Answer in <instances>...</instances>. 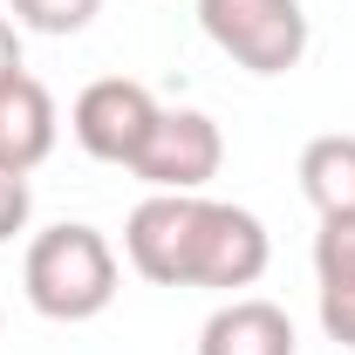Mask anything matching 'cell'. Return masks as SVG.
Returning a JSON list of instances; mask_svg holds the SVG:
<instances>
[{
    "label": "cell",
    "mask_w": 355,
    "mask_h": 355,
    "mask_svg": "<svg viewBox=\"0 0 355 355\" xmlns=\"http://www.w3.org/2000/svg\"><path fill=\"white\" fill-rule=\"evenodd\" d=\"M123 253L150 287H253L273 260V239L246 205H219L198 191H150L123 219Z\"/></svg>",
    "instance_id": "obj_1"
},
{
    "label": "cell",
    "mask_w": 355,
    "mask_h": 355,
    "mask_svg": "<svg viewBox=\"0 0 355 355\" xmlns=\"http://www.w3.org/2000/svg\"><path fill=\"white\" fill-rule=\"evenodd\" d=\"M21 287H28V308L48 321H96L116 301V253L96 225H48L21 260Z\"/></svg>",
    "instance_id": "obj_2"
},
{
    "label": "cell",
    "mask_w": 355,
    "mask_h": 355,
    "mask_svg": "<svg viewBox=\"0 0 355 355\" xmlns=\"http://www.w3.org/2000/svg\"><path fill=\"white\" fill-rule=\"evenodd\" d=\"M198 28L253 76H287L308 55L301 0H198Z\"/></svg>",
    "instance_id": "obj_3"
},
{
    "label": "cell",
    "mask_w": 355,
    "mask_h": 355,
    "mask_svg": "<svg viewBox=\"0 0 355 355\" xmlns=\"http://www.w3.org/2000/svg\"><path fill=\"white\" fill-rule=\"evenodd\" d=\"M219 164H225V137L205 110H157L130 171L150 191H205L219 178Z\"/></svg>",
    "instance_id": "obj_4"
},
{
    "label": "cell",
    "mask_w": 355,
    "mask_h": 355,
    "mask_svg": "<svg viewBox=\"0 0 355 355\" xmlns=\"http://www.w3.org/2000/svg\"><path fill=\"white\" fill-rule=\"evenodd\" d=\"M157 123V96L130 76H103V83H89L76 96V110H69V130L83 144L96 164H123L130 171L137 150H144V137Z\"/></svg>",
    "instance_id": "obj_5"
},
{
    "label": "cell",
    "mask_w": 355,
    "mask_h": 355,
    "mask_svg": "<svg viewBox=\"0 0 355 355\" xmlns=\"http://www.w3.org/2000/svg\"><path fill=\"white\" fill-rule=\"evenodd\" d=\"M55 130H62V116H55V96H48V89L35 83L28 69L0 76V164L28 178L35 164H48Z\"/></svg>",
    "instance_id": "obj_6"
},
{
    "label": "cell",
    "mask_w": 355,
    "mask_h": 355,
    "mask_svg": "<svg viewBox=\"0 0 355 355\" xmlns=\"http://www.w3.org/2000/svg\"><path fill=\"white\" fill-rule=\"evenodd\" d=\"M294 321L287 308H273L260 294H239V301H225L212 308V321L198 328V355H294Z\"/></svg>",
    "instance_id": "obj_7"
},
{
    "label": "cell",
    "mask_w": 355,
    "mask_h": 355,
    "mask_svg": "<svg viewBox=\"0 0 355 355\" xmlns=\"http://www.w3.org/2000/svg\"><path fill=\"white\" fill-rule=\"evenodd\" d=\"M314 280H321V328L355 349V219H321L314 232Z\"/></svg>",
    "instance_id": "obj_8"
},
{
    "label": "cell",
    "mask_w": 355,
    "mask_h": 355,
    "mask_svg": "<svg viewBox=\"0 0 355 355\" xmlns=\"http://www.w3.org/2000/svg\"><path fill=\"white\" fill-rule=\"evenodd\" d=\"M301 191L321 219H355V137H314L301 150Z\"/></svg>",
    "instance_id": "obj_9"
},
{
    "label": "cell",
    "mask_w": 355,
    "mask_h": 355,
    "mask_svg": "<svg viewBox=\"0 0 355 355\" xmlns=\"http://www.w3.org/2000/svg\"><path fill=\"white\" fill-rule=\"evenodd\" d=\"M7 7H14V21L35 28V35H83L89 21L103 14V0H7Z\"/></svg>",
    "instance_id": "obj_10"
},
{
    "label": "cell",
    "mask_w": 355,
    "mask_h": 355,
    "mask_svg": "<svg viewBox=\"0 0 355 355\" xmlns=\"http://www.w3.org/2000/svg\"><path fill=\"white\" fill-rule=\"evenodd\" d=\"M28 205H35V198H28V178L0 164V246H7L21 225H28Z\"/></svg>",
    "instance_id": "obj_11"
},
{
    "label": "cell",
    "mask_w": 355,
    "mask_h": 355,
    "mask_svg": "<svg viewBox=\"0 0 355 355\" xmlns=\"http://www.w3.org/2000/svg\"><path fill=\"white\" fill-rule=\"evenodd\" d=\"M21 69V35H14V21L0 14V76H14Z\"/></svg>",
    "instance_id": "obj_12"
}]
</instances>
